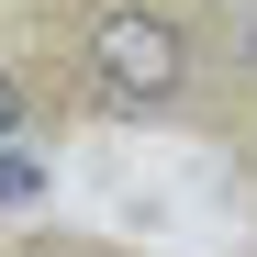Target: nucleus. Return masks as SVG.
Instances as JSON below:
<instances>
[{
  "instance_id": "f257e3e1",
  "label": "nucleus",
  "mask_w": 257,
  "mask_h": 257,
  "mask_svg": "<svg viewBox=\"0 0 257 257\" xmlns=\"http://www.w3.org/2000/svg\"><path fill=\"white\" fill-rule=\"evenodd\" d=\"M201 34L168 12V0H112V12L78 23V90L101 112H179L201 78Z\"/></svg>"
},
{
  "instance_id": "f03ea898",
  "label": "nucleus",
  "mask_w": 257,
  "mask_h": 257,
  "mask_svg": "<svg viewBox=\"0 0 257 257\" xmlns=\"http://www.w3.org/2000/svg\"><path fill=\"white\" fill-rule=\"evenodd\" d=\"M12 135H45V78L0 45V146H12Z\"/></svg>"
},
{
  "instance_id": "7ed1b4c3",
  "label": "nucleus",
  "mask_w": 257,
  "mask_h": 257,
  "mask_svg": "<svg viewBox=\"0 0 257 257\" xmlns=\"http://www.w3.org/2000/svg\"><path fill=\"white\" fill-rule=\"evenodd\" d=\"M212 67H224L235 90H257V0H235V12H224V34H212Z\"/></svg>"
}]
</instances>
